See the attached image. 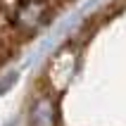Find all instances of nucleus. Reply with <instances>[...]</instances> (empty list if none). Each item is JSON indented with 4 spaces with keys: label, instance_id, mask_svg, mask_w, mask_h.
I'll return each instance as SVG.
<instances>
[{
    "label": "nucleus",
    "instance_id": "f257e3e1",
    "mask_svg": "<svg viewBox=\"0 0 126 126\" xmlns=\"http://www.w3.org/2000/svg\"><path fill=\"white\" fill-rule=\"evenodd\" d=\"M29 126H126V0H110L62 41L29 93Z\"/></svg>",
    "mask_w": 126,
    "mask_h": 126
},
{
    "label": "nucleus",
    "instance_id": "f03ea898",
    "mask_svg": "<svg viewBox=\"0 0 126 126\" xmlns=\"http://www.w3.org/2000/svg\"><path fill=\"white\" fill-rule=\"evenodd\" d=\"M76 0H0V69L19 57Z\"/></svg>",
    "mask_w": 126,
    "mask_h": 126
}]
</instances>
